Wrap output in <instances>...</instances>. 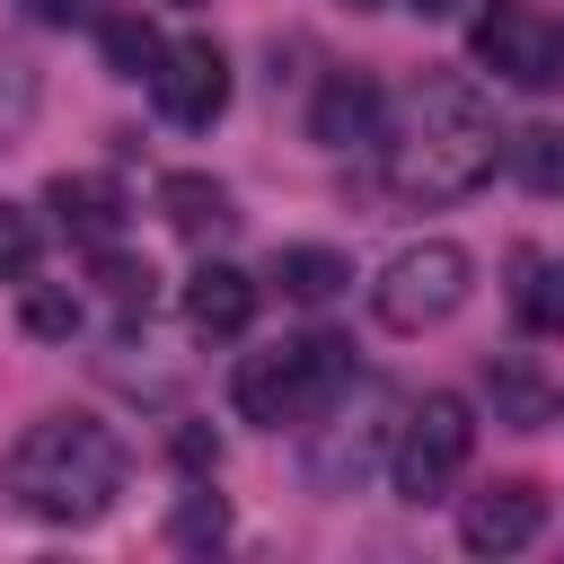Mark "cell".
Here are the masks:
<instances>
[{"label": "cell", "mask_w": 564, "mask_h": 564, "mask_svg": "<svg viewBox=\"0 0 564 564\" xmlns=\"http://www.w3.org/2000/svg\"><path fill=\"white\" fill-rule=\"evenodd\" d=\"M26 264H35V212L0 203V282H18Z\"/></svg>", "instance_id": "cell-20"}, {"label": "cell", "mask_w": 564, "mask_h": 564, "mask_svg": "<svg viewBox=\"0 0 564 564\" xmlns=\"http://www.w3.org/2000/svg\"><path fill=\"white\" fill-rule=\"evenodd\" d=\"M18 317H26V335H44V344H62V335H79V291H70V282H35Z\"/></svg>", "instance_id": "cell-17"}, {"label": "cell", "mask_w": 564, "mask_h": 564, "mask_svg": "<svg viewBox=\"0 0 564 564\" xmlns=\"http://www.w3.org/2000/svg\"><path fill=\"white\" fill-rule=\"evenodd\" d=\"M520 317H529L538 335H564V247L520 264Z\"/></svg>", "instance_id": "cell-16"}, {"label": "cell", "mask_w": 564, "mask_h": 564, "mask_svg": "<svg viewBox=\"0 0 564 564\" xmlns=\"http://www.w3.org/2000/svg\"><path fill=\"white\" fill-rule=\"evenodd\" d=\"M176 9H194V0H176Z\"/></svg>", "instance_id": "cell-27"}, {"label": "cell", "mask_w": 564, "mask_h": 564, "mask_svg": "<svg viewBox=\"0 0 564 564\" xmlns=\"http://www.w3.org/2000/svg\"><path fill=\"white\" fill-rule=\"evenodd\" d=\"M538 529H546V494H538L529 476H502V485H485V494L458 502V538H467L476 555H511V546H529Z\"/></svg>", "instance_id": "cell-8"}, {"label": "cell", "mask_w": 564, "mask_h": 564, "mask_svg": "<svg viewBox=\"0 0 564 564\" xmlns=\"http://www.w3.org/2000/svg\"><path fill=\"white\" fill-rule=\"evenodd\" d=\"M167 538H176V546H220V538H229V511H220L212 494H185L176 520H167Z\"/></svg>", "instance_id": "cell-19"}, {"label": "cell", "mask_w": 564, "mask_h": 564, "mask_svg": "<svg viewBox=\"0 0 564 564\" xmlns=\"http://www.w3.org/2000/svg\"><path fill=\"white\" fill-rule=\"evenodd\" d=\"M352 9H388V0H352Z\"/></svg>", "instance_id": "cell-26"}, {"label": "cell", "mask_w": 564, "mask_h": 564, "mask_svg": "<svg viewBox=\"0 0 564 564\" xmlns=\"http://www.w3.org/2000/svg\"><path fill=\"white\" fill-rule=\"evenodd\" d=\"M150 88H159V115H167V123L203 132V123H220V115H229V53H220L212 35H185V44H167V53H159Z\"/></svg>", "instance_id": "cell-7"}, {"label": "cell", "mask_w": 564, "mask_h": 564, "mask_svg": "<svg viewBox=\"0 0 564 564\" xmlns=\"http://www.w3.org/2000/svg\"><path fill=\"white\" fill-rule=\"evenodd\" d=\"M405 9H423V18H449V9H467V0H405Z\"/></svg>", "instance_id": "cell-25"}, {"label": "cell", "mask_w": 564, "mask_h": 564, "mask_svg": "<svg viewBox=\"0 0 564 564\" xmlns=\"http://www.w3.org/2000/svg\"><path fill=\"white\" fill-rule=\"evenodd\" d=\"M467 291H476V256L449 247V238H423V247H397L388 256V273L370 282V308H379L388 335H423V326L458 317Z\"/></svg>", "instance_id": "cell-4"}, {"label": "cell", "mask_w": 564, "mask_h": 564, "mask_svg": "<svg viewBox=\"0 0 564 564\" xmlns=\"http://www.w3.org/2000/svg\"><path fill=\"white\" fill-rule=\"evenodd\" d=\"M159 212H167L176 238H220V229H229V194H220L203 167H176V176L159 185Z\"/></svg>", "instance_id": "cell-12"}, {"label": "cell", "mask_w": 564, "mask_h": 564, "mask_svg": "<svg viewBox=\"0 0 564 564\" xmlns=\"http://www.w3.org/2000/svg\"><path fill=\"white\" fill-rule=\"evenodd\" d=\"M176 467H194V476H212V467H220V441H212L203 423H176Z\"/></svg>", "instance_id": "cell-23"}, {"label": "cell", "mask_w": 564, "mask_h": 564, "mask_svg": "<svg viewBox=\"0 0 564 564\" xmlns=\"http://www.w3.org/2000/svg\"><path fill=\"white\" fill-rule=\"evenodd\" d=\"M26 115H35V79H26L18 62H0V150L26 132Z\"/></svg>", "instance_id": "cell-21"}, {"label": "cell", "mask_w": 564, "mask_h": 564, "mask_svg": "<svg viewBox=\"0 0 564 564\" xmlns=\"http://www.w3.org/2000/svg\"><path fill=\"white\" fill-rule=\"evenodd\" d=\"M344 379H352V352H344L335 335H300V344H264V352H247L238 379H229V397H238L247 423H264V432H300V423H317V414L344 397Z\"/></svg>", "instance_id": "cell-3"}, {"label": "cell", "mask_w": 564, "mask_h": 564, "mask_svg": "<svg viewBox=\"0 0 564 564\" xmlns=\"http://www.w3.org/2000/svg\"><path fill=\"white\" fill-rule=\"evenodd\" d=\"M44 203H53L62 229L88 238V247H115V229H123V185H115V176H53Z\"/></svg>", "instance_id": "cell-11"}, {"label": "cell", "mask_w": 564, "mask_h": 564, "mask_svg": "<svg viewBox=\"0 0 564 564\" xmlns=\"http://www.w3.org/2000/svg\"><path fill=\"white\" fill-rule=\"evenodd\" d=\"M273 282H282V300H308V308H317V300H335V291L352 282V264H344L335 247H282V256H273Z\"/></svg>", "instance_id": "cell-14"}, {"label": "cell", "mask_w": 564, "mask_h": 564, "mask_svg": "<svg viewBox=\"0 0 564 564\" xmlns=\"http://www.w3.org/2000/svg\"><path fill=\"white\" fill-rule=\"evenodd\" d=\"M502 150H511V176H520L529 194H564V132H555V123H529V132H511Z\"/></svg>", "instance_id": "cell-15"}, {"label": "cell", "mask_w": 564, "mask_h": 564, "mask_svg": "<svg viewBox=\"0 0 564 564\" xmlns=\"http://www.w3.org/2000/svg\"><path fill=\"white\" fill-rule=\"evenodd\" d=\"M97 282H106V300H115V308H150V291H159V273H150L141 256H115V247H106Z\"/></svg>", "instance_id": "cell-18"}, {"label": "cell", "mask_w": 564, "mask_h": 564, "mask_svg": "<svg viewBox=\"0 0 564 564\" xmlns=\"http://www.w3.org/2000/svg\"><path fill=\"white\" fill-rule=\"evenodd\" d=\"M467 449H476V414H467V397H423V405H405V423H397V441H388V485L405 494V502H441V485L467 467Z\"/></svg>", "instance_id": "cell-6"}, {"label": "cell", "mask_w": 564, "mask_h": 564, "mask_svg": "<svg viewBox=\"0 0 564 564\" xmlns=\"http://www.w3.org/2000/svg\"><path fill=\"white\" fill-rule=\"evenodd\" d=\"M26 9H35V18H79L88 0H26Z\"/></svg>", "instance_id": "cell-24"}, {"label": "cell", "mask_w": 564, "mask_h": 564, "mask_svg": "<svg viewBox=\"0 0 564 564\" xmlns=\"http://www.w3.org/2000/svg\"><path fill=\"white\" fill-rule=\"evenodd\" d=\"M97 53H106V70H115V79H150L167 44H159V26H150L141 9H115V18L97 26Z\"/></svg>", "instance_id": "cell-13"}, {"label": "cell", "mask_w": 564, "mask_h": 564, "mask_svg": "<svg viewBox=\"0 0 564 564\" xmlns=\"http://www.w3.org/2000/svg\"><path fill=\"white\" fill-rule=\"evenodd\" d=\"M256 317V282L238 264H194L185 273V326L194 335H238Z\"/></svg>", "instance_id": "cell-10"}, {"label": "cell", "mask_w": 564, "mask_h": 564, "mask_svg": "<svg viewBox=\"0 0 564 564\" xmlns=\"http://www.w3.org/2000/svg\"><path fill=\"white\" fill-rule=\"evenodd\" d=\"M494 397H502L511 423H538V414H546V388H538L529 370H494Z\"/></svg>", "instance_id": "cell-22"}, {"label": "cell", "mask_w": 564, "mask_h": 564, "mask_svg": "<svg viewBox=\"0 0 564 564\" xmlns=\"http://www.w3.org/2000/svg\"><path fill=\"white\" fill-rule=\"evenodd\" d=\"M9 494H18V511L53 520V529H88L123 494V441L88 414H44L9 449Z\"/></svg>", "instance_id": "cell-2"}, {"label": "cell", "mask_w": 564, "mask_h": 564, "mask_svg": "<svg viewBox=\"0 0 564 564\" xmlns=\"http://www.w3.org/2000/svg\"><path fill=\"white\" fill-rule=\"evenodd\" d=\"M494 150H502V132H494V106L476 97V79L423 70L388 132V185L405 203H458L494 176Z\"/></svg>", "instance_id": "cell-1"}, {"label": "cell", "mask_w": 564, "mask_h": 564, "mask_svg": "<svg viewBox=\"0 0 564 564\" xmlns=\"http://www.w3.org/2000/svg\"><path fill=\"white\" fill-rule=\"evenodd\" d=\"M467 44H476V62H485L502 88H529V97L564 88V18H555L546 0H485Z\"/></svg>", "instance_id": "cell-5"}, {"label": "cell", "mask_w": 564, "mask_h": 564, "mask_svg": "<svg viewBox=\"0 0 564 564\" xmlns=\"http://www.w3.org/2000/svg\"><path fill=\"white\" fill-rule=\"evenodd\" d=\"M308 132H317L326 150H361V141H379V79L335 70V79L317 88V106H308Z\"/></svg>", "instance_id": "cell-9"}]
</instances>
